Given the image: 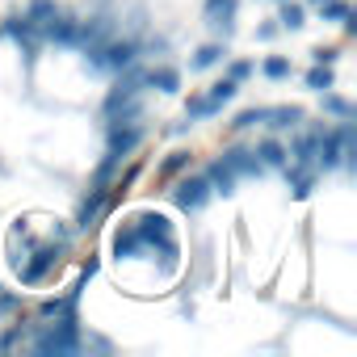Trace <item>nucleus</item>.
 Instances as JSON below:
<instances>
[{"instance_id": "nucleus-1", "label": "nucleus", "mask_w": 357, "mask_h": 357, "mask_svg": "<svg viewBox=\"0 0 357 357\" xmlns=\"http://www.w3.org/2000/svg\"><path fill=\"white\" fill-rule=\"evenodd\" d=\"M135 55H139V43H130V38H122V43H97L89 51V68H97V72H126L135 63Z\"/></svg>"}, {"instance_id": "nucleus-2", "label": "nucleus", "mask_w": 357, "mask_h": 357, "mask_svg": "<svg viewBox=\"0 0 357 357\" xmlns=\"http://www.w3.org/2000/svg\"><path fill=\"white\" fill-rule=\"evenodd\" d=\"M59 324H51L38 340H34V349L38 353H76L80 349V328H76V319H72V311H63V315H55Z\"/></svg>"}, {"instance_id": "nucleus-3", "label": "nucleus", "mask_w": 357, "mask_h": 357, "mask_svg": "<svg viewBox=\"0 0 357 357\" xmlns=\"http://www.w3.org/2000/svg\"><path fill=\"white\" fill-rule=\"evenodd\" d=\"M59 252H63V240H59V244H43V248H34V257H22L13 269H17V278H22L26 286H34V282H43L47 269L59 261Z\"/></svg>"}, {"instance_id": "nucleus-4", "label": "nucleus", "mask_w": 357, "mask_h": 357, "mask_svg": "<svg viewBox=\"0 0 357 357\" xmlns=\"http://www.w3.org/2000/svg\"><path fill=\"white\" fill-rule=\"evenodd\" d=\"M139 139H143V126L130 118V122H114V130H109V160H122V155H130L135 147H139Z\"/></svg>"}, {"instance_id": "nucleus-5", "label": "nucleus", "mask_w": 357, "mask_h": 357, "mask_svg": "<svg viewBox=\"0 0 357 357\" xmlns=\"http://www.w3.org/2000/svg\"><path fill=\"white\" fill-rule=\"evenodd\" d=\"M211 202V181L206 176H185L181 185H176V206L181 211H202Z\"/></svg>"}, {"instance_id": "nucleus-6", "label": "nucleus", "mask_w": 357, "mask_h": 357, "mask_svg": "<svg viewBox=\"0 0 357 357\" xmlns=\"http://www.w3.org/2000/svg\"><path fill=\"white\" fill-rule=\"evenodd\" d=\"M206 26L219 34L236 30V0H206Z\"/></svg>"}, {"instance_id": "nucleus-7", "label": "nucleus", "mask_w": 357, "mask_h": 357, "mask_svg": "<svg viewBox=\"0 0 357 357\" xmlns=\"http://www.w3.org/2000/svg\"><path fill=\"white\" fill-rule=\"evenodd\" d=\"M223 164H227L236 176H261V172H265V164H261L257 151H248V147H231V151H223Z\"/></svg>"}, {"instance_id": "nucleus-8", "label": "nucleus", "mask_w": 357, "mask_h": 357, "mask_svg": "<svg viewBox=\"0 0 357 357\" xmlns=\"http://www.w3.org/2000/svg\"><path fill=\"white\" fill-rule=\"evenodd\" d=\"M43 34H47L51 43H59V47H76V22L63 17V13H55L51 22H43Z\"/></svg>"}, {"instance_id": "nucleus-9", "label": "nucleus", "mask_w": 357, "mask_h": 357, "mask_svg": "<svg viewBox=\"0 0 357 357\" xmlns=\"http://www.w3.org/2000/svg\"><path fill=\"white\" fill-rule=\"evenodd\" d=\"M315 164H294V168H286V181H290V194L294 198H307L311 194V185H315Z\"/></svg>"}, {"instance_id": "nucleus-10", "label": "nucleus", "mask_w": 357, "mask_h": 357, "mask_svg": "<svg viewBox=\"0 0 357 357\" xmlns=\"http://www.w3.org/2000/svg\"><path fill=\"white\" fill-rule=\"evenodd\" d=\"M206 181H211V194H223V198H231V194H236V172H231L223 160H219V164H211Z\"/></svg>"}, {"instance_id": "nucleus-11", "label": "nucleus", "mask_w": 357, "mask_h": 357, "mask_svg": "<svg viewBox=\"0 0 357 357\" xmlns=\"http://www.w3.org/2000/svg\"><path fill=\"white\" fill-rule=\"evenodd\" d=\"M143 84L160 89V93H176L181 89V72L176 68H151V72H143Z\"/></svg>"}, {"instance_id": "nucleus-12", "label": "nucleus", "mask_w": 357, "mask_h": 357, "mask_svg": "<svg viewBox=\"0 0 357 357\" xmlns=\"http://www.w3.org/2000/svg\"><path fill=\"white\" fill-rule=\"evenodd\" d=\"M265 122H269L273 130H294V126L303 122V109H298V105H278V109H265Z\"/></svg>"}, {"instance_id": "nucleus-13", "label": "nucleus", "mask_w": 357, "mask_h": 357, "mask_svg": "<svg viewBox=\"0 0 357 357\" xmlns=\"http://www.w3.org/2000/svg\"><path fill=\"white\" fill-rule=\"evenodd\" d=\"M319 135H324V130L298 135V139H294V151H286V155H294V164H315V147H319Z\"/></svg>"}, {"instance_id": "nucleus-14", "label": "nucleus", "mask_w": 357, "mask_h": 357, "mask_svg": "<svg viewBox=\"0 0 357 357\" xmlns=\"http://www.w3.org/2000/svg\"><path fill=\"white\" fill-rule=\"evenodd\" d=\"M257 160L269 164V168H286V147H282L278 139H265V143L257 147Z\"/></svg>"}, {"instance_id": "nucleus-15", "label": "nucleus", "mask_w": 357, "mask_h": 357, "mask_svg": "<svg viewBox=\"0 0 357 357\" xmlns=\"http://www.w3.org/2000/svg\"><path fill=\"white\" fill-rule=\"evenodd\" d=\"M278 22H282V30H303L307 13H303V5H290V0H282V13H278Z\"/></svg>"}, {"instance_id": "nucleus-16", "label": "nucleus", "mask_w": 357, "mask_h": 357, "mask_svg": "<svg viewBox=\"0 0 357 357\" xmlns=\"http://www.w3.org/2000/svg\"><path fill=\"white\" fill-rule=\"evenodd\" d=\"M59 9H55V0H30V9H26V17L34 22V26H43V22H51Z\"/></svg>"}, {"instance_id": "nucleus-17", "label": "nucleus", "mask_w": 357, "mask_h": 357, "mask_svg": "<svg viewBox=\"0 0 357 357\" xmlns=\"http://www.w3.org/2000/svg\"><path fill=\"white\" fill-rule=\"evenodd\" d=\"M307 89H315V93L332 89V68H328V63H315V68L307 72Z\"/></svg>"}, {"instance_id": "nucleus-18", "label": "nucleus", "mask_w": 357, "mask_h": 357, "mask_svg": "<svg viewBox=\"0 0 357 357\" xmlns=\"http://www.w3.org/2000/svg\"><path fill=\"white\" fill-rule=\"evenodd\" d=\"M206 97H211V105H219V109H223V105H227V101L236 97V80L227 76V80H219V84H211V93H206Z\"/></svg>"}, {"instance_id": "nucleus-19", "label": "nucleus", "mask_w": 357, "mask_h": 357, "mask_svg": "<svg viewBox=\"0 0 357 357\" xmlns=\"http://www.w3.org/2000/svg\"><path fill=\"white\" fill-rule=\"evenodd\" d=\"M101 202H105V190L97 185V190H93V198H89V202L80 206V227H93V219H97V211H101Z\"/></svg>"}, {"instance_id": "nucleus-20", "label": "nucleus", "mask_w": 357, "mask_h": 357, "mask_svg": "<svg viewBox=\"0 0 357 357\" xmlns=\"http://www.w3.org/2000/svg\"><path fill=\"white\" fill-rule=\"evenodd\" d=\"M223 59V47L219 43H206V47H198V55H194V68H215Z\"/></svg>"}, {"instance_id": "nucleus-21", "label": "nucleus", "mask_w": 357, "mask_h": 357, "mask_svg": "<svg viewBox=\"0 0 357 357\" xmlns=\"http://www.w3.org/2000/svg\"><path fill=\"white\" fill-rule=\"evenodd\" d=\"M324 109H328V114H336V118H353V105H349L344 97L328 93V89H324Z\"/></svg>"}, {"instance_id": "nucleus-22", "label": "nucleus", "mask_w": 357, "mask_h": 357, "mask_svg": "<svg viewBox=\"0 0 357 357\" xmlns=\"http://www.w3.org/2000/svg\"><path fill=\"white\" fill-rule=\"evenodd\" d=\"M185 114L190 118H211V114H219V105H211V97H190Z\"/></svg>"}, {"instance_id": "nucleus-23", "label": "nucleus", "mask_w": 357, "mask_h": 357, "mask_svg": "<svg viewBox=\"0 0 357 357\" xmlns=\"http://www.w3.org/2000/svg\"><path fill=\"white\" fill-rule=\"evenodd\" d=\"M265 76H269V80H286V76H290V59H282V55L265 59Z\"/></svg>"}, {"instance_id": "nucleus-24", "label": "nucleus", "mask_w": 357, "mask_h": 357, "mask_svg": "<svg viewBox=\"0 0 357 357\" xmlns=\"http://www.w3.org/2000/svg\"><path fill=\"white\" fill-rule=\"evenodd\" d=\"M319 9H324L328 22H344V17H349V5H344V0H324Z\"/></svg>"}, {"instance_id": "nucleus-25", "label": "nucleus", "mask_w": 357, "mask_h": 357, "mask_svg": "<svg viewBox=\"0 0 357 357\" xmlns=\"http://www.w3.org/2000/svg\"><path fill=\"white\" fill-rule=\"evenodd\" d=\"M257 122H265V109H244L231 126H236V130H248V126H257Z\"/></svg>"}, {"instance_id": "nucleus-26", "label": "nucleus", "mask_w": 357, "mask_h": 357, "mask_svg": "<svg viewBox=\"0 0 357 357\" xmlns=\"http://www.w3.org/2000/svg\"><path fill=\"white\" fill-rule=\"evenodd\" d=\"M185 164H190V151H172L164 160V172H176V168H185Z\"/></svg>"}, {"instance_id": "nucleus-27", "label": "nucleus", "mask_w": 357, "mask_h": 357, "mask_svg": "<svg viewBox=\"0 0 357 357\" xmlns=\"http://www.w3.org/2000/svg\"><path fill=\"white\" fill-rule=\"evenodd\" d=\"M248 76H252V63H244V59H240V63H231V80H236V84H240V80H248Z\"/></svg>"}, {"instance_id": "nucleus-28", "label": "nucleus", "mask_w": 357, "mask_h": 357, "mask_svg": "<svg viewBox=\"0 0 357 357\" xmlns=\"http://www.w3.org/2000/svg\"><path fill=\"white\" fill-rule=\"evenodd\" d=\"M13 307H17V298H13V294H9L5 286H0V315H9Z\"/></svg>"}, {"instance_id": "nucleus-29", "label": "nucleus", "mask_w": 357, "mask_h": 357, "mask_svg": "<svg viewBox=\"0 0 357 357\" xmlns=\"http://www.w3.org/2000/svg\"><path fill=\"white\" fill-rule=\"evenodd\" d=\"M315 63H328V68H332V63H336V51H332V47H328V51L319 47V51H315Z\"/></svg>"}, {"instance_id": "nucleus-30", "label": "nucleus", "mask_w": 357, "mask_h": 357, "mask_svg": "<svg viewBox=\"0 0 357 357\" xmlns=\"http://www.w3.org/2000/svg\"><path fill=\"white\" fill-rule=\"evenodd\" d=\"M257 38H261V43H269V38H278V26H261V30H257Z\"/></svg>"}, {"instance_id": "nucleus-31", "label": "nucleus", "mask_w": 357, "mask_h": 357, "mask_svg": "<svg viewBox=\"0 0 357 357\" xmlns=\"http://www.w3.org/2000/svg\"><path fill=\"white\" fill-rule=\"evenodd\" d=\"M315 5H324V0H315Z\"/></svg>"}]
</instances>
